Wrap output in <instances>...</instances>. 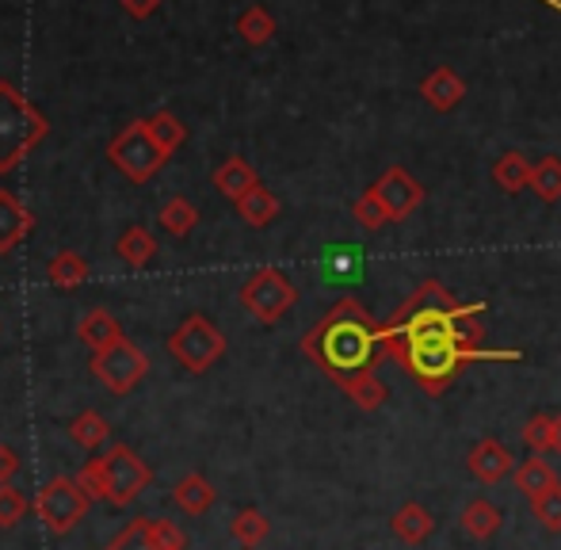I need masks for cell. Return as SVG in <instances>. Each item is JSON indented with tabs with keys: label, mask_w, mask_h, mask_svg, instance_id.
Wrapping results in <instances>:
<instances>
[{
	"label": "cell",
	"mask_w": 561,
	"mask_h": 550,
	"mask_svg": "<svg viewBox=\"0 0 561 550\" xmlns=\"http://www.w3.org/2000/svg\"><path fill=\"white\" fill-rule=\"evenodd\" d=\"M302 352L347 394L355 382L370 379L378 356H386L382 325H375L355 298H344L302 336Z\"/></svg>",
	"instance_id": "cell-1"
},
{
	"label": "cell",
	"mask_w": 561,
	"mask_h": 550,
	"mask_svg": "<svg viewBox=\"0 0 561 550\" xmlns=\"http://www.w3.org/2000/svg\"><path fill=\"white\" fill-rule=\"evenodd\" d=\"M46 130L50 127L43 112H35L12 81H0V172H12L46 138Z\"/></svg>",
	"instance_id": "cell-2"
},
{
	"label": "cell",
	"mask_w": 561,
	"mask_h": 550,
	"mask_svg": "<svg viewBox=\"0 0 561 550\" xmlns=\"http://www.w3.org/2000/svg\"><path fill=\"white\" fill-rule=\"evenodd\" d=\"M169 356L176 359L180 367H187V371L199 375L226 356V336L210 318L192 313V318H187L184 325L169 336Z\"/></svg>",
	"instance_id": "cell-3"
},
{
	"label": "cell",
	"mask_w": 561,
	"mask_h": 550,
	"mask_svg": "<svg viewBox=\"0 0 561 550\" xmlns=\"http://www.w3.org/2000/svg\"><path fill=\"white\" fill-rule=\"evenodd\" d=\"M89 505H92V497L77 485V478H69V474L50 478L35 497L38 520H43L46 531H54V536H69V531L84 520Z\"/></svg>",
	"instance_id": "cell-4"
},
{
	"label": "cell",
	"mask_w": 561,
	"mask_h": 550,
	"mask_svg": "<svg viewBox=\"0 0 561 550\" xmlns=\"http://www.w3.org/2000/svg\"><path fill=\"white\" fill-rule=\"evenodd\" d=\"M107 157H112L115 169L126 172V180H134V184H146V180L153 176L164 161H169L164 149L157 146L153 135H149L146 119H138L126 130H118V135L112 138V146H107Z\"/></svg>",
	"instance_id": "cell-5"
},
{
	"label": "cell",
	"mask_w": 561,
	"mask_h": 550,
	"mask_svg": "<svg viewBox=\"0 0 561 550\" xmlns=\"http://www.w3.org/2000/svg\"><path fill=\"white\" fill-rule=\"evenodd\" d=\"M96 462H100V474H104L107 501H112L115 508L138 501L141 490L153 482V470L146 467V459H141V455L134 451V447H126V444H115L112 451H104Z\"/></svg>",
	"instance_id": "cell-6"
},
{
	"label": "cell",
	"mask_w": 561,
	"mask_h": 550,
	"mask_svg": "<svg viewBox=\"0 0 561 550\" xmlns=\"http://www.w3.org/2000/svg\"><path fill=\"white\" fill-rule=\"evenodd\" d=\"M295 302H298L295 283H290L279 268L252 272V279L241 287V306L260 321V325H275V321H283V313H287Z\"/></svg>",
	"instance_id": "cell-7"
},
{
	"label": "cell",
	"mask_w": 561,
	"mask_h": 550,
	"mask_svg": "<svg viewBox=\"0 0 561 550\" xmlns=\"http://www.w3.org/2000/svg\"><path fill=\"white\" fill-rule=\"evenodd\" d=\"M146 371H149V359L134 341H118L115 348L92 356V375H96L112 394H130V390L146 379Z\"/></svg>",
	"instance_id": "cell-8"
},
{
	"label": "cell",
	"mask_w": 561,
	"mask_h": 550,
	"mask_svg": "<svg viewBox=\"0 0 561 550\" xmlns=\"http://www.w3.org/2000/svg\"><path fill=\"white\" fill-rule=\"evenodd\" d=\"M370 192L382 199L386 215H390V222H405L409 215H416L424 203V187L416 184L413 172L405 169H386L382 176L375 180V187Z\"/></svg>",
	"instance_id": "cell-9"
},
{
	"label": "cell",
	"mask_w": 561,
	"mask_h": 550,
	"mask_svg": "<svg viewBox=\"0 0 561 550\" xmlns=\"http://www.w3.org/2000/svg\"><path fill=\"white\" fill-rule=\"evenodd\" d=\"M466 467H470V474L478 478L481 485H496L508 474H516V459H512V451L493 436L473 444V451L466 455Z\"/></svg>",
	"instance_id": "cell-10"
},
{
	"label": "cell",
	"mask_w": 561,
	"mask_h": 550,
	"mask_svg": "<svg viewBox=\"0 0 561 550\" xmlns=\"http://www.w3.org/2000/svg\"><path fill=\"white\" fill-rule=\"evenodd\" d=\"M31 230H35V215L12 192L0 187V253H12L15 245H23Z\"/></svg>",
	"instance_id": "cell-11"
},
{
	"label": "cell",
	"mask_w": 561,
	"mask_h": 550,
	"mask_svg": "<svg viewBox=\"0 0 561 550\" xmlns=\"http://www.w3.org/2000/svg\"><path fill=\"white\" fill-rule=\"evenodd\" d=\"M421 92H424V100H428V107H436V112H455L466 96V84L455 69L444 66V69H436V73L424 77Z\"/></svg>",
	"instance_id": "cell-12"
},
{
	"label": "cell",
	"mask_w": 561,
	"mask_h": 550,
	"mask_svg": "<svg viewBox=\"0 0 561 550\" xmlns=\"http://www.w3.org/2000/svg\"><path fill=\"white\" fill-rule=\"evenodd\" d=\"M77 336H81V341L89 344L92 356H96V352L115 348L118 341H126V336H123V325H118L115 313H107V310H92V313H84L81 325H77Z\"/></svg>",
	"instance_id": "cell-13"
},
{
	"label": "cell",
	"mask_w": 561,
	"mask_h": 550,
	"mask_svg": "<svg viewBox=\"0 0 561 550\" xmlns=\"http://www.w3.org/2000/svg\"><path fill=\"white\" fill-rule=\"evenodd\" d=\"M390 528H393V536L401 539V543H409V547H421L424 539L436 531V520H432V513L424 505H416V501H405V505L393 513V520H390Z\"/></svg>",
	"instance_id": "cell-14"
},
{
	"label": "cell",
	"mask_w": 561,
	"mask_h": 550,
	"mask_svg": "<svg viewBox=\"0 0 561 550\" xmlns=\"http://www.w3.org/2000/svg\"><path fill=\"white\" fill-rule=\"evenodd\" d=\"M256 184H260L256 169H252L244 157H229V161H222L215 169V187L226 195V199H233V203H241Z\"/></svg>",
	"instance_id": "cell-15"
},
{
	"label": "cell",
	"mask_w": 561,
	"mask_h": 550,
	"mask_svg": "<svg viewBox=\"0 0 561 550\" xmlns=\"http://www.w3.org/2000/svg\"><path fill=\"white\" fill-rule=\"evenodd\" d=\"M501 508L493 505V501H485V497H478V501H470V505L458 513V528L466 531L470 539H478V543H485V539H493L496 531H501Z\"/></svg>",
	"instance_id": "cell-16"
},
{
	"label": "cell",
	"mask_w": 561,
	"mask_h": 550,
	"mask_svg": "<svg viewBox=\"0 0 561 550\" xmlns=\"http://www.w3.org/2000/svg\"><path fill=\"white\" fill-rule=\"evenodd\" d=\"M512 482H516V490L524 493L527 501H535V497H542L547 490H554V485H558V470L550 467V459H542V455H531V459H524L516 467Z\"/></svg>",
	"instance_id": "cell-17"
},
{
	"label": "cell",
	"mask_w": 561,
	"mask_h": 550,
	"mask_svg": "<svg viewBox=\"0 0 561 550\" xmlns=\"http://www.w3.org/2000/svg\"><path fill=\"white\" fill-rule=\"evenodd\" d=\"M172 501H176L187 516H203L210 505H215V485H210L203 474H184L176 482V490H172Z\"/></svg>",
	"instance_id": "cell-18"
},
{
	"label": "cell",
	"mask_w": 561,
	"mask_h": 550,
	"mask_svg": "<svg viewBox=\"0 0 561 550\" xmlns=\"http://www.w3.org/2000/svg\"><path fill=\"white\" fill-rule=\"evenodd\" d=\"M46 279H50V287H58V290L81 287V283L89 279V261H84L81 253H73V249H66V253H58L50 264H46Z\"/></svg>",
	"instance_id": "cell-19"
},
{
	"label": "cell",
	"mask_w": 561,
	"mask_h": 550,
	"mask_svg": "<svg viewBox=\"0 0 561 550\" xmlns=\"http://www.w3.org/2000/svg\"><path fill=\"white\" fill-rule=\"evenodd\" d=\"M237 215H241L249 226H256V230H264V226H272L275 218H279V199H275L264 184H256L241 203H237Z\"/></svg>",
	"instance_id": "cell-20"
},
{
	"label": "cell",
	"mask_w": 561,
	"mask_h": 550,
	"mask_svg": "<svg viewBox=\"0 0 561 550\" xmlns=\"http://www.w3.org/2000/svg\"><path fill=\"white\" fill-rule=\"evenodd\" d=\"M531 169L535 164L527 161L524 153H504L501 161L493 164V180H496V187L501 192H508V195H516V192H524V187H531Z\"/></svg>",
	"instance_id": "cell-21"
},
{
	"label": "cell",
	"mask_w": 561,
	"mask_h": 550,
	"mask_svg": "<svg viewBox=\"0 0 561 550\" xmlns=\"http://www.w3.org/2000/svg\"><path fill=\"white\" fill-rule=\"evenodd\" d=\"M118 256H123L130 268H146L149 261L157 256V238L146 230V226H130V230L118 238Z\"/></svg>",
	"instance_id": "cell-22"
},
{
	"label": "cell",
	"mask_w": 561,
	"mask_h": 550,
	"mask_svg": "<svg viewBox=\"0 0 561 550\" xmlns=\"http://www.w3.org/2000/svg\"><path fill=\"white\" fill-rule=\"evenodd\" d=\"M267 531H272V524H267V516L260 513V508H241V513L229 520V536H233L241 547H249V550L264 543Z\"/></svg>",
	"instance_id": "cell-23"
},
{
	"label": "cell",
	"mask_w": 561,
	"mask_h": 550,
	"mask_svg": "<svg viewBox=\"0 0 561 550\" xmlns=\"http://www.w3.org/2000/svg\"><path fill=\"white\" fill-rule=\"evenodd\" d=\"M69 436H73V444H81L84 451H96V447L107 444V436H112V424H107L96 410H84L81 416H73Z\"/></svg>",
	"instance_id": "cell-24"
},
{
	"label": "cell",
	"mask_w": 561,
	"mask_h": 550,
	"mask_svg": "<svg viewBox=\"0 0 561 550\" xmlns=\"http://www.w3.org/2000/svg\"><path fill=\"white\" fill-rule=\"evenodd\" d=\"M146 127H149V135H153L157 146L164 149V157H172V153H176V149L187 141V127H184V123H180L172 112H157V115H149Z\"/></svg>",
	"instance_id": "cell-25"
},
{
	"label": "cell",
	"mask_w": 561,
	"mask_h": 550,
	"mask_svg": "<svg viewBox=\"0 0 561 550\" xmlns=\"http://www.w3.org/2000/svg\"><path fill=\"white\" fill-rule=\"evenodd\" d=\"M157 218H161V226L172 238H187V233L195 230V222H199V210H195V203H187L184 195H176V199L164 203Z\"/></svg>",
	"instance_id": "cell-26"
},
{
	"label": "cell",
	"mask_w": 561,
	"mask_h": 550,
	"mask_svg": "<svg viewBox=\"0 0 561 550\" xmlns=\"http://www.w3.org/2000/svg\"><path fill=\"white\" fill-rule=\"evenodd\" d=\"M237 31H241L244 43L264 46L267 38L275 35V20H272V12H267L264 4H252V8H244V12L237 15Z\"/></svg>",
	"instance_id": "cell-27"
},
{
	"label": "cell",
	"mask_w": 561,
	"mask_h": 550,
	"mask_svg": "<svg viewBox=\"0 0 561 550\" xmlns=\"http://www.w3.org/2000/svg\"><path fill=\"white\" fill-rule=\"evenodd\" d=\"M531 192L547 203L561 199V161L558 157H539L531 169Z\"/></svg>",
	"instance_id": "cell-28"
},
{
	"label": "cell",
	"mask_w": 561,
	"mask_h": 550,
	"mask_svg": "<svg viewBox=\"0 0 561 550\" xmlns=\"http://www.w3.org/2000/svg\"><path fill=\"white\" fill-rule=\"evenodd\" d=\"M519 436H524V444L531 447L535 455H547L550 447H554V413L527 416V424L519 428Z\"/></svg>",
	"instance_id": "cell-29"
},
{
	"label": "cell",
	"mask_w": 561,
	"mask_h": 550,
	"mask_svg": "<svg viewBox=\"0 0 561 550\" xmlns=\"http://www.w3.org/2000/svg\"><path fill=\"white\" fill-rule=\"evenodd\" d=\"M352 215H355V222H359L363 230H370V233H378V230H382L386 222H390V215H386L382 199H378L375 192H363L359 199H355Z\"/></svg>",
	"instance_id": "cell-30"
},
{
	"label": "cell",
	"mask_w": 561,
	"mask_h": 550,
	"mask_svg": "<svg viewBox=\"0 0 561 550\" xmlns=\"http://www.w3.org/2000/svg\"><path fill=\"white\" fill-rule=\"evenodd\" d=\"M107 550H161L153 543V531H149V520H130L123 531L107 543Z\"/></svg>",
	"instance_id": "cell-31"
},
{
	"label": "cell",
	"mask_w": 561,
	"mask_h": 550,
	"mask_svg": "<svg viewBox=\"0 0 561 550\" xmlns=\"http://www.w3.org/2000/svg\"><path fill=\"white\" fill-rule=\"evenodd\" d=\"M531 513L547 531H561V482L554 485V490L542 493V497L531 501Z\"/></svg>",
	"instance_id": "cell-32"
},
{
	"label": "cell",
	"mask_w": 561,
	"mask_h": 550,
	"mask_svg": "<svg viewBox=\"0 0 561 550\" xmlns=\"http://www.w3.org/2000/svg\"><path fill=\"white\" fill-rule=\"evenodd\" d=\"M27 497L12 485H0V528H15L27 516Z\"/></svg>",
	"instance_id": "cell-33"
},
{
	"label": "cell",
	"mask_w": 561,
	"mask_h": 550,
	"mask_svg": "<svg viewBox=\"0 0 561 550\" xmlns=\"http://www.w3.org/2000/svg\"><path fill=\"white\" fill-rule=\"evenodd\" d=\"M149 531H153V543L161 550H184L187 547V536L172 520H149Z\"/></svg>",
	"instance_id": "cell-34"
},
{
	"label": "cell",
	"mask_w": 561,
	"mask_h": 550,
	"mask_svg": "<svg viewBox=\"0 0 561 550\" xmlns=\"http://www.w3.org/2000/svg\"><path fill=\"white\" fill-rule=\"evenodd\" d=\"M77 485H81L84 493H89L92 501H107V490H104V474H100V462L92 459V462H84L81 470H77Z\"/></svg>",
	"instance_id": "cell-35"
},
{
	"label": "cell",
	"mask_w": 561,
	"mask_h": 550,
	"mask_svg": "<svg viewBox=\"0 0 561 550\" xmlns=\"http://www.w3.org/2000/svg\"><path fill=\"white\" fill-rule=\"evenodd\" d=\"M20 470V455L12 451L8 444H0V485L12 482V474Z\"/></svg>",
	"instance_id": "cell-36"
},
{
	"label": "cell",
	"mask_w": 561,
	"mask_h": 550,
	"mask_svg": "<svg viewBox=\"0 0 561 550\" xmlns=\"http://www.w3.org/2000/svg\"><path fill=\"white\" fill-rule=\"evenodd\" d=\"M123 8L134 20H146V15H153L157 8H161V0H123Z\"/></svg>",
	"instance_id": "cell-37"
},
{
	"label": "cell",
	"mask_w": 561,
	"mask_h": 550,
	"mask_svg": "<svg viewBox=\"0 0 561 550\" xmlns=\"http://www.w3.org/2000/svg\"><path fill=\"white\" fill-rule=\"evenodd\" d=\"M550 451L561 455V413H554V447H550Z\"/></svg>",
	"instance_id": "cell-38"
}]
</instances>
